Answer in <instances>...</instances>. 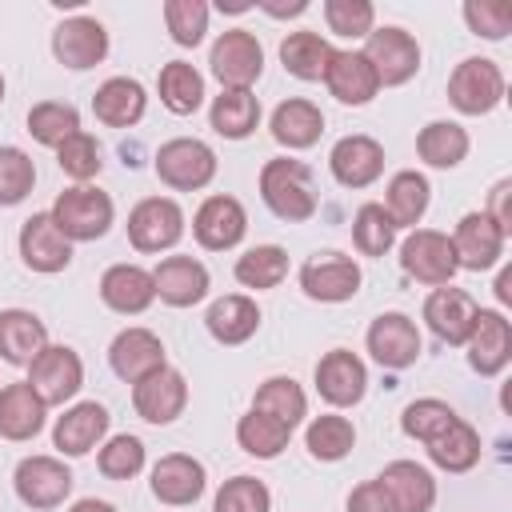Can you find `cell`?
Returning <instances> with one entry per match:
<instances>
[{
  "instance_id": "7dc6e473",
  "label": "cell",
  "mask_w": 512,
  "mask_h": 512,
  "mask_svg": "<svg viewBox=\"0 0 512 512\" xmlns=\"http://www.w3.org/2000/svg\"><path fill=\"white\" fill-rule=\"evenodd\" d=\"M36 184V164L24 148L0 144V204H20Z\"/></svg>"
},
{
  "instance_id": "ffe728a7",
  "label": "cell",
  "mask_w": 512,
  "mask_h": 512,
  "mask_svg": "<svg viewBox=\"0 0 512 512\" xmlns=\"http://www.w3.org/2000/svg\"><path fill=\"white\" fill-rule=\"evenodd\" d=\"M368 352L380 368H408L420 356V328L404 312H384L368 328Z\"/></svg>"
},
{
  "instance_id": "ee69618b",
  "label": "cell",
  "mask_w": 512,
  "mask_h": 512,
  "mask_svg": "<svg viewBox=\"0 0 512 512\" xmlns=\"http://www.w3.org/2000/svg\"><path fill=\"white\" fill-rule=\"evenodd\" d=\"M28 132H32L40 144L60 148L68 136L80 132V112H76L72 104H64V100H44V104H36V108L28 112Z\"/></svg>"
},
{
  "instance_id": "484cf974",
  "label": "cell",
  "mask_w": 512,
  "mask_h": 512,
  "mask_svg": "<svg viewBox=\"0 0 512 512\" xmlns=\"http://www.w3.org/2000/svg\"><path fill=\"white\" fill-rule=\"evenodd\" d=\"M376 480L388 492L396 512H428L436 504V480L416 460H392Z\"/></svg>"
},
{
  "instance_id": "8992f818",
  "label": "cell",
  "mask_w": 512,
  "mask_h": 512,
  "mask_svg": "<svg viewBox=\"0 0 512 512\" xmlns=\"http://www.w3.org/2000/svg\"><path fill=\"white\" fill-rule=\"evenodd\" d=\"M184 236V212L168 196H148L128 212V240L136 252H164Z\"/></svg>"
},
{
  "instance_id": "11a10c76",
  "label": "cell",
  "mask_w": 512,
  "mask_h": 512,
  "mask_svg": "<svg viewBox=\"0 0 512 512\" xmlns=\"http://www.w3.org/2000/svg\"><path fill=\"white\" fill-rule=\"evenodd\" d=\"M348 512H396L388 492L380 488V480H364L360 488H352L348 496Z\"/></svg>"
},
{
  "instance_id": "2e32d148",
  "label": "cell",
  "mask_w": 512,
  "mask_h": 512,
  "mask_svg": "<svg viewBox=\"0 0 512 512\" xmlns=\"http://www.w3.org/2000/svg\"><path fill=\"white\" fill-rule=\"evenodd\" d=\"M368 388V368L356 352L348 348H332L328 356H320L316 364V392L332 404V408H352L364 400Z\"/></svg>"
},
{
  "instance_id": "f5cc1de1",
  "label": "cell",
  "mask_w": 512,
  "mask_h": 512,
  "mask_svg": "<svg viewBox=\"0 0 512 512\" xmlns=\"http://www.w3.org/2000/svg\"><path fill=\"white\" fill-rule=\"evenodd\" d=\"M100 472L108 476V480H132L140 468H144V444L136 440V436H112L104 448H100Z\"/></svg>"
},
{
  "instance_id": "d590c367",
  "label": "cell",
  "mask_w": 512,
  "mask_h": 512,
  "mask_svg": "<svg viewBox=\"0 0 512 512\" xmlns=\"http://www.w3.org/2000/svg\"><path fill=\"white\" fill-rule=\"evenodd\" d=\"M336 48L320 36V32H288L284 44H280V60L292 76L300 80H324L328 64H332Z\"/></svg>"
},
{
  "instance_id": "ac0fdd59",
  "label": "cell",
  "mask_w": 512,
  "mask_h": 512,
  "mask_svg": "<svg viewBox=\"0 0 512 512\" xmlns=\"http://www.w3.org/2000/svg\"><path fill=\"white\" fill-rule=\"evenodd\" d=\"M52 52L64 68L72 72H84V68H96L104 56H108V32L100 20L92 16H72L64 24H56L52 32Z\"/></svg>"
},
{
  "instance_id": "cb8c5ba5",
  "label": "cell",
  "mask_w": 512,
  "mask_h": 512,
  "mask_svg": "<svg viewBox=\"0 0 512 512\" xmlns=\"http://www.w3.org/2000/svg\"><path fill=\"white\" fill-rule=\"evenodd\" d=\"M424 320H428V328H432L444 344H464L468 332H472V320H476V300H472L464 288L440 284V288L424 300Z\"/></svg>"
},
{
  "instance_id": "7bdbcfd3",
  "label": "cell",
  "mask_w": 512,
  "mask_h": 512,
  "mask_svg": "<svg viewBox=\"0 0 512 512\" xmlns=\"http://www.w3.org/2000/svg\"><path fill=\"white\" fill-rule=\"evenodd\" d=\"M304 444H308V452H312L316 460H328V464H332V460H344V456L352 452V444H356V428H352L348 416L324 412V416H316V420L308 424Z\"/></svg>"
},
{
  "instance_id": "60d3db41",
  "label": "cell",
  "mask_w": 512,
  "mask_h": 512,
  "mask_svg": "<svg viewBox=\"0 0 512 512\" xmlns=\"http://www.w3.org/2000/svg\"><path fill=\"white\" fill-rule=\"evenodd\" d=\"M252 408L272 416V420H280V424H288V428H296L304 420V412H308V400H304V392H300V384L292 376H272V380H264L256 388Z\"/></svg>"
},
{
  "instance_id": "8d00e7d4",
  "label": "cell",
  "mask_w": 512,
  "mask_h": 512,
  "mask_svg": "<svg viewBox=\"0 0 512 512\" xmlns=\"http://www.w3.org/2000/svg\"><path fill=\"white\" fill-rule=\"evenodd\" d=\"M432 464L444 468V472H468L476 460H480V436L468 420H452L436 440L424 444Z\"/></svg>"
},
{
  "instance_id": "3957f363",
  "label": "cell",
  "mask_w": 512,
  "mask_h": 512,
  "mask_svg": "<svg viewBox=\"0 0 512 512\" xmlns=\"http://www.w3.org/2000/svg\"><path fill=\"white\" fill-rule=\"evenodd\" d=\"M448 100L464 116H484L504 100V72L488 56H468L456 64V72L448 80Z\"/></svg>"
},
{
  "instance_id": "d6986e66",
  "label": "cell",
  "mask_w": 512,
  "mask_h": 512,
  "mask_svg": "<svg viewBox=\"0 0 512 512\" xmlns=\"http://www.w3.org/2000/svg\"><path fill=\"white\" fill-rule=\"evenodd\" d=\"M192 232L212 252L236 248L244 240V232H248V212H244V204L236 196H208L192 216Z\"/></svg>"
},
{
  "instance_id": "52a82bcc",
  "label": "cell",
  "mask_w": 512,
  "mask_h": 512,
  "mask_svg": "<svg viewBox=\"0 0 512 512\" xmlns=\"http://www.w3.org/2000/svg\"><path fill=\"white\" fill-rule=\"evenodd\" d=\"M400 264L408 276H416L420 284H452L456 276V252L452 240L436 228H412L400 244Z\"/></svg>"
},
{
  "instance_id": "94428289",
  "label": "cell",
  "mask_w": 512,
  "mask_h": 512,
  "mask_svg": "<svg viewBox=\"0 0 512 512\" xmlns=\"http://www.w3.org/2000/svg\"><path fill=\"white\" fill-rule=\"evenodd\" d=\"M0 100H4V76H0Z\"/></svg>"
},
{
  "instance_id": "9a60e30c",
  "label": "cell",
  "mask_w": 512,
  "mask_h": 512,
  "mask_svg": "<svg viewBox=\"0 0 512 512\" xmlns=\"http://www.w3.org/2000/svg\"><path fill=\"white\" fill-rule=\"evenodd\" d=\"M464 344H468V364L480 376H496L512 360V324L496 308H476V320Z\"/></svg>"
},
{
  "instance_id": "603a6c76",
  "label": "cell",
  "mask_w": 512,
  "mask_h": 512,
  "mask_svg": "<svg viewBox=\"0 0 512 512\" xmlns=\"http://www.w3.org/2000/svg\"><path fill=\"white\" fill-rule=\"evenodd\" d=\"M108 364L120 380L136 384V380L152 376L156 368H164V344L148 328H124L108 348Z\"/></svg>"
},
{
  "instance_id": "c3c4849f",
  "label": "cell",
  "mask_w": 512,
  "mask_h": 512,
  "mask_svg": "<svg viewBox=\"0 0 512 512\" xmlns=\"http://www.w3.org/2000/svg\"><path fill=\"white\" fill-rule=\"evenodd\" d=\"M268 508H272V492L256 476L224 480V488L216 492V504H212V512H268Z\"/></svg>"
},
{
  "instance_id": "83f0119b",
  "label": "cell",
  "mask_w": 512,
  "mask_h": 512,
  "mask_svg": "<svg viewBox=\"0 0 512 512\" xmlns=\"http://www.w3.org/2000/svg\"><path fill=\"white\" fill-rule=\"evenodd\" d=\"M44 412H48V404L36 396V388L28 380L0 388V436L4 440H16V444L32 440L44 428Z\"/></svg>"
},
{
  "instance_id": "6f0895ef",
  "label": "cell",
  "mask_w": 512,
  "mask_h": 512,
  "mask_svg": "<svg viewBox=\"0 0 512 512\" xmlns=\"http://www.w3.org/2000/svg\"><path fill=\"white\" fill-rule=\"evenodd\" d=\"M260 8L272 12V16H300V12L308 8V0H292V4H264V0H260Z\"/></svg>"
},
{
  "instance_id": "836d02e7",
  "label": "cell",
  "mask_w": 512,
  "mask_h": 512,
  "mask_svg": "<svg viewBox=\"0 0 512 512\" xmlns=\"http://www.w3.org/2000/svg\"><path fill=\"white\" fill-rule=\"evenodd\" d=\"M428 192H432L428 180H424L420 172L404 168V172H396V176L388 180L384 212L392 216L396 228H416V224L424 220V212H428Z\"/></svg>"
},
{
  "instance_id": "b9f144b4",
  "label": "cell",
  "mask_w": 512,
  "mask_h": 512,
  "mask_svg": "<svg viewBox=\"0 0 512 512\" xmlns=\"http://www.w3.org/2000/svg\"><path fill=\"white\" fill-rule=\"evenodd\" d=\"M284 276H288V252L280 244H256L236 260V280L256 292L276 288Z\"/></svg>"
},
{
  "instance_id": "5bb4252c",
  "label": "cell",
  "mask_w": 512,
  "mask_h": 512,
  "mask_svg": "<svg viewBox=\"0 0 512 512\" xmlns=\"http://www.w3.org/2000/svg\"><path fill=\"white\" fill-rule=\"evenodd\" d=\"M20 260L32 272H64L72 264V240L56 228L52 212H32L20 228Z\"/></svg>"
},
{
  "instance_id": "681fc988",
  "label": "cell",
  "mask_w": 512,
  "mask_h": 512,
  "mask_svg": "<svg viewBox=\"0 0 512 512\" xmlns=\"http://www.w3.org/2000/svg\"><path fill=\"white\" fill-rule=\"evenodd\" d=\"M164 24L176 44L196 48L208 32V4L204 0H168L164 4Z\"/></svg>"
},
{
  "instance_id": "bcb514c9",
  "label": "cell",
  "mask_w": 512,
  "mask_h": 512,
  "mask_svg": "<svg viewBox=\"0 0 512 512\" xmlns=\"http://www.w3.org/2000/svg\"><path fill=\"white\" fill-rule=\"evenodd\" d=\"M352 240L364 256H384L396 244V224L384 212V204H360V212L352 220Z\"/></svg>"
},
{
  "instance_id": "4fadbf2b",
  "label": "cell",
  "mask_w": 512,
  "mask_h": 512,
  "mask_svg": "<svg viewBox=\"0 0 512 512\" xmlns=\"http://www.w3.org/2000/svg\"><path fill=\"white\" fill-rule=\"evenodd\" d=\"M184 404H188V380L168 364L132 384V408L148 424H172L184 412Z\"/></svg>"
},
{
  "instance_id": "d4e9b609",
  "label": "cell",
  "mask_w": 512,
  "mask_h": 512,
  "mask_svg": "<svg viewBox=\"0 0 512 512\" xmlns=\"http://www.w3.org/2000/svg\"><path fill=\"white\" fill-rule=\"evenodd\" d=\"M104 432H108V408L96 404V400H80V404H72V408L56 420L52 444H56L64 456H84V452H92V448L104 440Z\"/></svg>"
},
{
  "instance_id": "f546056e",
  "label": "cell",
  "mask_w": 512,
  "mask_h": 512,
  "mask_svg": "<svg viewBox=\"0 0 512 512\" xmlns=\"http://www.w3.org/2000/svg\"><path fill=\"white\" fill-rule=\"evenodd\" d=\"M324 84L340 104H368L380 92V80L364 52H336L324 72Z\"/></svg>"
},
{
  "instance_id": "7c38bea8",
  "label": "cell",
  "mask_w": 512,
  "mask_h": 512,
  "mask_svg": "<svg viewBox=\"0 0 512 512\" xmlns=\"http://www.w3.org/2000/svg\"><path fill=\"white\" fill-rule=\"evenodd\" d=\"M504 240L508 232L488 216V212H468L460 216L456 232H452V252H456V268L468 272H484L504 256Z\"/></svg>"
},
{
  "instance_id": "ab89813d",
  "label": "cell",
  "mask_w": 512,
  "mask_h": 512,
  "mask_svg": "<svg viewBox=\"0 0 512 512\" xmlns=\"http://www.w3.org/2000/svg\"><path fill=\"white\" fill-rule=\"evenodd\" d=\"M236 440H240V448H244L248 456L272 460V456H280V452L288 448L292 428L280 424V420H272V416H264V412H256V408H248V412L236 420Z\"/></svg>"
},
{
  "instance_id": "f1b7e54d",
  "label": "cell",
  "mask_w": 512,
  "mask_h": 512,
  "mask_svg": "<svg viewBox=\"0 0 512 512\" xmlns=\"http://www.w3.org/2000/svg\"><path fill=\"white\" fill-rule=\"evenodd\" d=\"M48 348V328L28 308H4L0 312V360L8 364H32Z\"/></svg>"
},
{
  "instance_id": "e0dca14e",
  "label": "cell",
  "mask_w": 512,
  "mask_h": 512,
  "mask_svg": "<svg viewBox=\"0 0 512 512\" xmlns=\"http://www.w3.org/2000/svg\"><path fill=\"white\" fill-rule=\"evenodd\" d=\"M204 484H208V472L196 456L188 452H168L156 460L152 468V496L160 504H172V508H188L204 496Z\"/></svg>"
},
{
  "instance_id": "f907efd6",
  "label": "cell",
  "mask_w": 512,
  "mask_h": 512,
  "mask_svg": "<svg viewBox=\"0 0 512 512\" xmlns=\"http://www.w3.org/2000/svg\"><path fill=\"white\" fill-rule=\"evenodd\" d=\"M56 164H60V172L64 176H72V180H92L96 172H100V144H96V136L92 132H76V136H68L60 148H56Z\"/></svg>"
},
{
  "instance_id": "5b68a950",
  "label": "cell",
  "mask_w": 512,
  "mask_h": 512,
  "mask_svg": "<svg viewBox=\"0 0 512 512\" xmlns=\"http://www.w3.org/2000/svg\"><path fill=\"white\" fill-rule=\"evenodd\" d=\"M208 64H212V76L224 88H252L260 80V72H264V48H260V40L252 32L228 28V32L216 36Z\"/></svg>"
},
{
  "instance_id": "f35d334b",
  "label": "cell",
  "mask_w": 512,
  "mask_h": 512,
  "mask_svg": "<svg viewBox=\"0 0 512 512\" xmlns=\"http://www.w3.org/2000/svg\"><path fill=\"white\" fill-rule=\"evenodd\" d=\"M416 152L432 168H456L468 156V132L456 120H432L416 136Z\"/></svg>"
},
{
  "instance_id": "816d5d0a",
  "label": "cell",
  "mask_w": 512,
  "mask_h": 512,
  "mask_svg": "<svg viewBox=\"0 0 512 512\" xmlns=\"http://www.w3.org/2000/svg\"><path fill=\"white\" fill-rule=\"evenodd\" d=\"M324 20L336 36H368L376 24V8L368 0H324Z\"/></svg>"
},
{
  "instance_id": "6da1fadb",
  "label": "cell",
  "mask_w": 512,
  "mask_h": 512,
  "mask_svg": "<svg viewBox=\"0 0 512 512\" xmlns=\"http://www.w3.org/2000/svg\"><path fill=\"white\" fill-rule=\"evenodd\" d=\"M260 196H264V204H268L280 220H288V224L312 220V216H316V204H320L316 180H312L308 164L288 160V156L268 160V164L260 168Z\"/></svg>"
},
{
  "instance_id": "4316f807",
  "label": "cell",
  "mask_w": 512,
  "mask_h": 512,
  "mask_svg": "<svg viewBox=\"0 0 512 512\" xmlns=\"http://www.w3.org/2000/svg\"><path fill=\"white\" fill-rule=\"evenodd\" d=\"M100 300H104L112 312H120V316L144 312V308L156 300L152 272L140 268V264H112V268L100 276Z\"/></svg>"
},
{
  "instance_id": "e575fe53",
  "label": "cell",
  "mask_w": 512,
  "mask_h": 512,
  "mask_svg": "<svg viewBox=\"0 0 512 512\" xmlns=\"http://www.w3.org/2000/svg\"><path fill=\"white\" fill-rule=\"evenodd\" d=\"M204 324H208V332H212L220 344H244V340L260 328V308H256V300H248V296H220V300L208 308Z\"/></svg>"
},
{
  "instance_id": "f6af8a7d",
  "label": "cell",
  "mask_w": 512,
  "mask_h": 512,
  "mask_svg": "<svg viewBox=\"0 0 512 512\" xmlns=\"http://www.w3.org/2000/svg\"><path fill=\"white\" fill-rule=\"evenodd\" d=\"M452 420H460L452 404H444V400H436V396H424V400H412V404L404 408L400 428H404V436L428 444V440H436Z\"/></svg>"
},
{
  "instance_id": "30bf717a",
  "label": "cell",
  "mask_w": 512,
  "mask_h": 512,
  "mask_svg": "<svg viewBox=\"0 0 512 512\" xmlns=\"http://www.w3.org/2000/svg\"><path fill=\"white\" fill-rule=\"evenodd\" d=\"M364 56H368V64H372V72H376L380 84H404L420 68V44L412 40V32H404L396 24L372 28Z\"/></svg>"
},
{
  "instance_id": "44dd1931",
  "label": "cell",
  "mask_w": 512,
  "mask_h": 512,
  "mask_svg": "<svg viewBox=\"0 0 512 512\" xmlns=\"http://www.w3.org/2000/svg\"><path fill=\"white\" fill-rule=\"evenodd\" d=\"M328 168L344 188H368L384 172V148L372 136H344L328 152Z\"/></svg>"
},
{
  "instance_id": "9f6ffc18",
  "label": "cell",
  "mask_w": 512,
  "mask_h": 512,
  "mask_svg": "<svg viewBox=\"0 0 512 512\" xmlns=\"http://www.w3.org/2000/svg\"><path fill=\"white\" fill-rule=\"evenodd\" d=\"M508 196H512V180H500L496 188H492V200H488V216L504 228V232H512V212H508Z\"/></svg>"
},
{
  "instance_id": "277c9868",
  "label": "cell",
  "mask_w": 512,
  "mask_h": 512,
  "mask_svg": "<svg viewBox=\"0 0 512 512\" xmlns=\"http://www.w3.org/2000/svg\"><path fill=\"white\" fill-rule=\"evenodd\" d=\"M156 176H160L168 188L196 192V188H204V184L216 176V152H212L204 140L176 136V140L160 144V152H156Z\"/></svg>"
},
{
  "instance_id": "7a4b0ae2",
  "label": "cell",
  "mask_w": 512,
  "mask_h": 512,
  "mask_svg": "<svg viewBox=\"0 0 512 512\" xmlns=\"http://www.w3.org/2000/svg\"><path fill=\"white\" fill-rule=\"evenodd\" d=\"M52 220L68 240H100L112 228V196L92 184L64 188L52 204Z\"/></svg>"
},
{
  "instance_id": "7402d4cb",
  "label": "cell",
  "mask_w": 512,
  "mask_h": 512,
  "mask_svg": "<svg viewBox=\"0 0 512 512\" xmlns=\"http://www.w3.org/2000/svg\"><path fill=\"white\" fill-rule=\"evenodd\" d=\"M156 296L172 308H192L208 296V268L192 256H164L152 272Z\"/></svg>"
},
{
  "instance_id": "4dcf8cb0",
  "label": "cell",
  "mask_w": 512,
  "mask_h": 512,
  "mask_svg": "<svg viewBox=\"0 0 512 512\" xmlns=\"http://www.w3.org/2000/svg\"><path fill=\"white\" fill-rule=\"evenodd\" d=\"M144 104H148V96H144L140 80H128V76L104 80L96 88V96H92V112L108 128H132L144 116Z\"/></svg>"
},
{
  "instance_id": "74e56055",
  "label": "cell",
  "mask_w": 512,
  "mask_h": 512,
  "mask_svg": "<svg viewBox=\"0 0 512 512\" xmlns=\"http://www.w3.org/2000/svg\"><path fill=\"white\" fill-rule=\"evenodd\" d=\"M156 88H160L164 108L176 112V116H192V112L204 104V76H200L192 64H184V60H168V64L160 68Z\"/></svg>"
},
{
  "instance_id": "680465c9",
  "label": "cell",
  "mask_w": 512,
  "mask_h": 512,
  "mask_svg": "<svg viewBox=\"0 0 512 512\" xmlns=\"http://www.w3.org/2000/svg\"><path fill=\"white\" fill-rule=\"evenodd\" d=\"M68 512H116L108 500H96V496H88V500H76Z\"/></svg>"
},
{
  "instance_id": "91938a15",
  "label": "cell",
  "mask_w": 512,
  "mask_h": 512,
  "mask_svg": "<svg viewBox=\"0 0 512 512\" xmlns=\"http://www.w3.org/2000/svg\"><path fill=\"white\" fill-rule=\"evenodd\" d=\"M496 296H500V304H512V272H508V268H504L500 280H496Z\"/></svg>"
},
{
  "instance_id": "9c48e42d",
  "label": "cell",
  "mask_w": 512,
  "mask_h": 512,
  "mask_svg": "<svg viewBox=\"0 0 512 512\" xmlns=\"http://www.w3.org/2000/svg\"><path fill=\"white\" fill-rule=\"evenodd\" d=\"M300 288L320 304H340L360 292V264L344 252H316L300 268Z\"/></svg>"
},
{
  "instance_id": "1f68e13d",
  "label": "cell",
  "mask_w": 512,
  "mask_h": 512,
  "mask_svg": "<svg viewBox=\"0 0 512 512\" xmlns=\"http://www.w3.org/2000/svg\"><path fill=\"white\" fill-rule=\"evenodd\" d=\"M320 132H324V112L312 100L292 96V100L276 104V112H272L276 144H284V148H312L320 140Z\"/></svg>"
},
{
  "instance_id": "db71d44e",
  "label": "cell",
  "mask_w": 512,
  "mask_h": 512,
  "mask_svg": "<svg viewBox=\"0 0 512 512\" xmlns=\"http://www.w3.org/2000/svg\"><path fill=\"white\" fill-rule=\"evenodd\" d=\"M464 20L476 36L484 40H504L512 32V4L504 0H468L464 4Z\"/></svg>"
},
{
  "instance_id": "8fae6325",
  "label": "cell",
  "mask_w": 512,
  "mask_h": 512,
  "mask_svg": "<svg viewBox=\"0 0 512 512\" xmlns=\"http://www.w3.org/2000/svg\"><path fill=\"white\" fill-rule=\"evenodd\" d=\"M28 384L36 388V396L44 404H64L80 392L84 384V364L72 348L64 344H48L32 364H28Z\"/></svg>"
},
{
  "instance_id": "ba28073f",
  "label": "cell",
  "mask_w": 512,
  "mask_h": 512,
  "mask_svg": "<svg viewBox=\"0 0 512 512\" xmlns=\"http://www.w3.org/2000/svg\"><path fill=\"white\" fill-rule=\"evenodd\" d=\"M12 484H16V496H20L28 508L48 512V508H60V504L68 500V492H72V472H68V464L56 460V456H24V460L16 464Z\"/></svg>"
},
{
  "instance_id": "d6a6232c",
  "label": "cell",
  "mask_w": 512,
  "mask_h": 512,
  "mask_svg": "<svg viewBox=\"0 0 512 512\" xmlns=\"http://www.w3.org/2000/svg\"><path fill=\"white\" fill-rule=\"evenodd\" d=\"M212 128L228 140H244L256 124H260V100L252 88H224L216 100H212V112H208Z\"/></svg>"
}]
</instances>
